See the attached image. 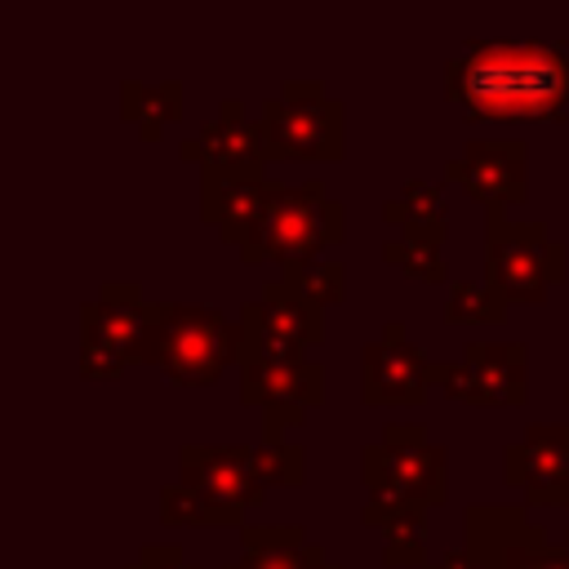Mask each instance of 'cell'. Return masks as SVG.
<instances>
[{"mask_svg":"<svg viewBox=\"0 0 569 569\" xmlns=\"http://www.w3.org/2000/svg\"><path fill=\"white\" fill-rule=\"evenodd\" d=\"M360 520L373 525V529H382L387 542H396V538H422L427 507H418V502H400V498H365Z\"/></svg>","mask_w":569,"mask_h":569,"instance_id":"24","label":"cell"},{"mask_svg":"<svg viewBox=\"0 0 569 569\" xmlns=\"http://www.w3.org/2000/svg\"><path fill=\"white\" fill-rule=\"evenodd\" d=\"M271 182L240 178L227 169H200V218L218 222L222 240L240 249L244 262H262V222H267Z\"/></svg>","mask_w":569,"mask_h":569,"instance_id":"14","label":"cell"},{"mask_svg":"<svg viewBox=\"0 0 569 569\" xmlns=\"http://www.w3.org/2000/svg\"><path fill=\"white\" fill-rule=\"evenodd\" d=\"M551 542L542 525L529 520L525 502H476L467 507V538L462 551L471 560H480L485 569H502L507 556H516L520 547H538Z\"/></svg>","mask_w":569,"mask_h":569,"instance_id":"17","label":"cell"},{"mask_svg":"<svg viewBox=\"0 0 569 569\" xmlns=\"http://www.w3.org/2000/svg\"><path fill=\"white\" fill-rule=\"evenodd\" d=\"M560 547H565V551H569V529H565V542H560Z\"/></svg>","mask_w":569,"mask_h":569,"instance_id":"31","label":"cell"},{"mask_svg":"<svg viewBox=\"0 0 569 569\" xmlns=\"http://www.w3.org/2000/svg\"><path fill=\"white\" fill-rule=\"evenodd\" d=\"M502 569H569V551L556 542H538V547H520L516 556H507Z\"/></svg>","mask_w":569,"mask_h":569,"instance_id":"27","label":"cell"},{"mask_svg":"<svg viewBox=\"0 0 569 569\" xmlns=\"http://www.w3.org/2000/svg\"><path fill=\"white\" fill-rule=\"evenodd\" d=\"M565 244L551 240L547 222H516L507 209H485V280L507 307L542 302L551 284L565 280Z\"/></svg>","mask_w":569,"mask_h":569,"instance_id":"2","label":"cell"},{"mask_svg":"<svg viewBox=\"0 0 569 569\" xmlns=\"http://www.w3.org/2000/svg\"><path fill=\"white\" fill-rule=\"evenodd\" d=\"M342 227H347V209L325 191L320 178L298 187L271 182L267 222H262V262H280L284 276H293L298 267L316 262L320 249L338 244Z\"/></svg>","mask_w":569,"mask_h":569,"instance_id":"6","label":"cell"},{"mask_svg":"<svg viewBox=\"0 0 569 569\" xmlns=\"http://www.w3.org/2000/svg\"><path fill=\"white\" fill-rule=\"evenodd\" d=\"M182 160L200 164V169H227V173H240V178H262V164L271 160L267 156V138H262V124L244 116V102L227 98L191 142L178 147Z\"/></svg>","mask_w":569,"mask_h":569,"instance_id":"16","label":"cell"},{"mask_svg":"<svg viewBox=\"0 0 569 569\" xmlns=\"http://www.w3.org/2000/svg\"><path fill=\"white\" fill-rule=\"evenodd\" d=\"M333 569H342V565H333Z\"/></svg>","mask_w":569,"mask_h":569,"instance_id":"33","label":"cell"},{"mask_svg":"<svg viewBox=\"0 0 569 569\" xmlns=\"http://www.w3.org/2000/svg\"><path fill=\"white\" fill-rule=\"evenodd\" d=\"M445 93L467 120H565L569 53L551 40H467L445 62Z\"/></svg>","mask_w":569,"mask_h":569,"instance_id":"1","label":"cell"},{"mask_svg":"<svg viewBox=\"0 0 569 569\" xmlns=\"http://www.w3.org/2000/svg\"><path fill=\"white\" fill-rule=\"evenodd\" d=\"M342 102L320 80H289L258 116L271 160H342Z\"/></svg>","mask_w":569,"mask_h":569,"instance_id":"7","label":"cell"},{"mask_svg":"<svg viewBox=\"0 0 569 569\" xmlns=\"http://www.w3.org/2000/svg\"><path fill=\"white\" fill-rule=\"evenodd\" d=\"M502 480L525 493V507H569V422H529L502 449Z\"/></svg>","mask_w":569,"mask_h":569,"instance_id":"12","label":"cell"},{"mask_svg":"<svg viewBox=\"0 0 569 569\" xmlns=\"http://www.w3.org/2000/svg\"><path fill=\"white\" fill-rule=\"evenodd\" d=\"M382 565H391V569H418V565H427L422 538H396V542H387L382 547Z\"/></svg>","mask_w":569,"mask_h":569,"instance_id":"28","label":"cell"},{"mask_svg":"<svg viewBox=\"0 0 569 569\" xmlns=\"http://www.w3.org/2000/svg\"><path fill=\"white\" fill-rule=\"evenodd\" d=\"M240 400L258 405V409H276V405H325V365L302 356V351H284L271 342H253L240 333Z\"/></svg>","mask_w":569,"mask_h":569,"instance_id":"10","label":"cell"},{"mask_svg":"<svg viewBox=\"0 0 569 569\" xmlns=\"http://www.w3.org/2000/svg\"><path fill=\"white\" fill-rule=\"evenodd\" d=\"M253 476L262 480V489H298L307 480V449L293 440H262L253 445Z\"/></svg>","mask_w":569,"mask_h":569,"instance_id":"22","label":"cell"},{"mask_svg":"<svg viewBox=\"0 0 569 569\" xmlns=\"http://www.w3.org/2000/svg\"><path fill=\"white\" fill-rule=\"evenodd\" d=\"M449 227L445 222H431V227H405L400 236H391L382 244V258L400 271H409L413 280H431L440 284L449 271H445V258H440V244H445Z\"/></svg>","mask_w":569,"mask_h":569,"instance_id":"20","label":"cell"},{"mask_svg":"<svg viewBox=\"0 0 569 569\" xmlns=\"http://www.w3.org/2000/svg\"><path fill=\"white\" fill-rule=\"evenodd\" d=\"M525 373H529L525 342H467L462 360L436 365L440 391L467 405H525L529 396Z\"/></svg>","mask_w":569,"mask_h":569,"instance_id":"9","label":"cell"},{"mask_svg":"<svg viewBox=\"0 0 569 569\" xmlns=\"http://www.w3.org/2000/svg\"><path fill=\"white\" fill-rule=\"evenodd\" d=\"M160 520H164V525H191V529H213V525L236 529L222 511H213V507H209L196 489H187L182 480L160 489Z\"/></svg>","mask_w":569,"mask_h":569,"instance_id":"25","label":"cell"},{"mask_svg":"<svg viewBox=\"0 0 569 569\" xmlns=\"http://www.w3.org/2000/svg\"><path fill=\"white\" fill-rule=\"evenodd\" d=\"M120 111L129 124H138V133L147 142H156L169 133V124L182 120V84L178 80H160V84L124 80L120 84Z\"/></svg>","mask_w":569,"mask_h":569,"instance_id":"19","label":"cell"},{"mask_svg":"<svg viewBox=\"0 0 569 569\" xmlns=\"http://www.w3.org/2000/svg\"><path fill=\"white\" fill-rule=\"evenodd\" d=\"M178 480L196 489L213 511L244 529V511L267 502L262 480L253 476V445H182Z\"/></svg>","mask_w":569,"mask_h":569,"instance_id":"8","label":"cell"},{"mask_svg":"<svg viewBox=\"0 0 569 569\" xmlns=\"http://www.w3.org/2000/svg\"><path fill=\"white\" fill-rule=\"evenodd\" d=\"M124 569H196V565H187L178 547H169V542H151V547H142V556H138L133 565H124Z\"/></svg>","mask_w":569,"mask_h":569,"instance_id":"29","label":"cell"},{"mask_svg":"<svg viewBox=\"0 0 569 569\" xmlns=\"http://www.w3.org/2000/svg\"><path fill=\"white\" fill-rule=\"evenodd\" d=\"M240 547L244 556L222 569H333L302 525H244Z\"/></svg>","mask_w":569,"mask_h":569,"instance_id":"18","label":"cell"},{"mask_svg":"<svg viewBox=\"0 0 569 569\" xmlns=\"http://www.w3.org/2000/svg\"><path fill=\"white\" fill-rule=\"evenodd\" d=\"M427 569H485V565H480V560H471L462 547H453V551H445V556H440L436 565H427Z\"/></svg>","mask_w":569,"mask_h":569,"instance_id":"30","label":"cell"},{"mask_svg":"<svg viewBox=\"0 0 569 569\" xmlns=\"http://www.w3.org/2000/svg\"><path fill=\"white\" fill-rule=\"evenodd\" d=\"M565 405H569V387H565Z\"/></svg>","mask_w":569,"mask_h":569,"instance_id":"32","label":"cell"},{"mask_svg":"<svg viewBox=\"0 0 569 569\" xmlns=\"http://www.w3.org/2000/svg\"><path fill=\"white\" fill-rule=\"evenodd\" d=\"M289 280H293L316 307H333V302L347 298V267H342L338 258H316V262L298 267Z\"/></svg>","mask_w":569,"mask_h":569,"instance_id":"26","label":"cell"},{"mask_svg":"<svg viewBox=\"0 0 569 569\" xmlns=\"http://www.w3.org/2000/svg\"><path fill=\"white\" fill-rule=\"evenodd\" d=\"M502 316H507V302L489 289V280H453L449 284V302H445L449 325H489Z\"/></svg>","mask_w":569,"mask_h":569,"instance_id":"23","label":"cell"},{"mask_svg":"<svg viewBox=\"0 0 569 569\" xmlns=\"http://www.w3.org/2000/svg\"><path fill=\"white\" fill-rule=\"evenodd\" d=\"M240 360V320L218 307L156 302V365L182 387H213Z\"/></svg>","mask_w":569,"mask_h":569,"instance_id":"4","label":"cell"},{"mask_svg":"<svg viewBox=\"0 0 569 569\" xmlns=\"http://www.w3.org/2000/svg\"><path fill=\"white\" fill-rule=\"evenodd\" d=\"M436 365L418 342H409L400 320H387L373 342L360 347V396L365 405H422Z\"/></svg>","mask_w":569,"mask_h":569,"instance_id":"11","label":"cell"},{"mask_svg":"<svg viewBox=\"0 0 569 569\" xmlns=\"http://www.w3.org/2000/svg\"><path fill=\"white\" fill-rule=\"evenodd\" d=\"M445 445L427 440L418 422H387L378 440L360 449V480L369 498H400L418 507H440L449 498Z\"/></svg>","mask_w":569,"mask_h":569,"instance_id":"5","label":"cell"},{"mask_svg":"<svg viewBox=\"0 0 569 569\" xmlns=\"http://www.w3.org/2000/svg\"><path fill=\"white\" fill-rule=\"evenodd\" d=\"M445 178L462 182L485 209H511L529 200V147L520 138H471L453 160H445Z\"/></svg>","mask_w":569,"mask_h":569,"instance_id":"13","label":"cell"},{"mask_svg":"<svg viewBox=\"0 0 569 569\" xmlns=\"http://www.w3.org/2000/svg\"><path fill=\"white\" fill-rule=\"evenodd\" d=\"M382 222L387 227H431V222H445V187L440 182H427V178H413L400 187V196H391L382 204Z\"/></svg>","mask_w":569,"mask_h":569,"instance_id":"21","label":"cell"},{"mask_svg":"<svg viewBox=\"0 0 569 569\" xmlns=\"http://www.w3.org/2000/svg\"><path fill=\"white\" fill-rule=\"evenodd\" d=\"M240 333L253 342H271L284 351H311L325 342V307H316L289 276L271 280L262 298L240 307Z\"/></svg>","mask_w":569,"mask_h":569,"instance_id":"15","label":"cell"},{"mask_svg":"<svg viewBox=\"0 0 569 569\" xmlns=\"http://www.w3.org/2000/svg\"><path fill=\"white\" fill-rule=\"evenodd\" d=\"M156 365V302H142L133 280L102 284L80 307V373L116 378L124 365Z\"/></svg>","mask_w":569,"mask_h":569,"instance_id":"3","label":"cell"}]
</instances>
